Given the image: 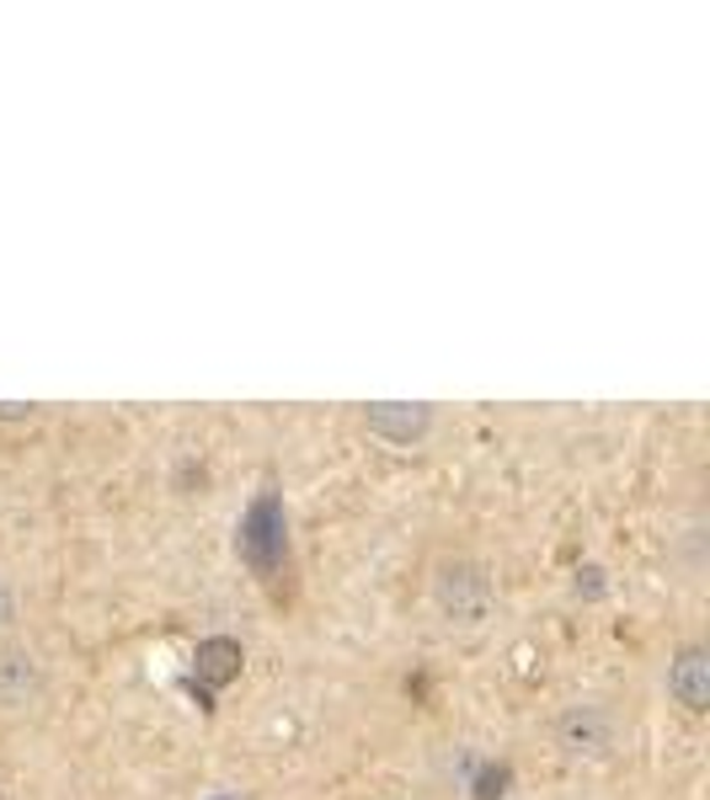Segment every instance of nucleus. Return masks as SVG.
I'll return each instance as SVG.
<instances>
[{
    "instance_id": "nucleus-7",
    "label": "nucleus",
    "mask_w": 710,
    "mask_h": 800,
    "mask_svg": "<svg viewBox=\"0 0 710 800\" xmlns=\"http://www.w3.org/2000/svg\"><path fill=\"white\" fill-rule=\"evenodd\" d=\"M0 800H5V779H0Z\"/></svg>"
},
{
    "instance_id": "nucleus-6",
    "label": "nucleus",
    "mask_w": 710,
    "mask_h": 800,
    "mask_svg": "<svg viewBox=\"0 0 710 800\" xmlns=\"http://www.w3.org/2000/svg\"><path fill=\"white\" fill-rule=\"evenodd\" d=\"M16 625V587H11V576L0 571V636Z\"/></svg>"
},
{
    "instance_id": "nucleus-5",
    "label": "nucleus",
    "mask_w": 710,
    "mask_h": 800,
    "mask_svg": "<svg viewBox=\"0 0 710 800\" xmlns=\"http://www.w3.org/2000/svg\"><path fill=\"white\" fill-rule=\"evenodd\" d=\"M663 688H668V699L684 710V716H706L710 710V651L700 640H684V645L668 656Z\"/></svg>"
},
{
    "instance_id": "nucleus-4",
    "label": "nucleus",
    "mask_w": 710,
    "mask_h": 800,
    "mask_svg": "<svg viewBox=\"0 0 710 800\" xmlns=\"http://www.w3.org/2000/svg\"><path fill=\"white\" fill-rule=\"evenodd\" d=\"M433 405L422 400H379V405H364V433L390 448H417L427 433H433Z\"/></svg>"
},
{
    "instance_id": "nucleus-1",
    "label": "nucleus",
    "mask_w": 710,
    "mask_h": 800,
    "mask_svg": "<svg viewBox=\"0 0 710 800\" xmlns=\"http://www.w3.org/2000/svg\"><path fill=\"white\" fill-rule=\"evenodd\" d=\"M427 598L433 614L455 630H481L497 608V576L481 556H438L427 576Z\"/></svg>"
},
{
    "instance_id": "nucleus-2",
    "label": "nucleus",
    "mask_w": 710,
    "mask_h": 800,
    "mask_svg": "<svg viewBox=\"0 0 710 800\" xmlns=\"http://www.w3.org/2000/svg\"><path fill=\"white\" fill-rule=\"evenodd\" d=\"M556 747L572 763H604L620 747V716L604 699H572L556 716Z\"/></svg>"
},
{
    "instance_id": "nucleus-3",
    "label": "nucleus",
    "mask_w": 710,
    "mask_h": 800,
    "mask_svg": "<svg viewBox=\"0 0 710 800\" xmlns=\"http://www.w3.org/2000/svg\"><path fill=\"white\" fill-rule=\"evenodd\" d=\"M48 694V667L33 645L0 640V716H22Z\"/></svg>"
}]
</instances>
